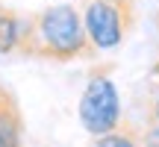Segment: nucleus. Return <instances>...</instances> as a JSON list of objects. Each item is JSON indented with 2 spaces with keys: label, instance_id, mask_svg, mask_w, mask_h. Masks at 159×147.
I'll return each mask as SVG.
<instances>
[{
  "label": "nucleus",
  "instance_id": "nucleus-2",
  "mask_svg": "<svg viewBox=\"0 0 159 147\" xmlns=\"http://www.w3.org/2000/svg\"><path fill=\"white\" fill-rule=\"evenodd\" d=\"M77 112H80L83 130L89 132V136H94V138L118 130V124H121V97H118L115 82L103 71H97V74L89 77Z\"/></svg>",
  "mask_w": 159,
  "mask_h": 147
},
{
  "label": "nucleus",
  "instance_id": "nucleus-8",
  "mask_svg": "<svg viewBox=\"0 0 159 147\" xmlns=\"http://www.w3.org/2000/svg\"><path fill=\"white\" fill-rule=\"evenodd\" d=\"M150 124H159V97L153 100V106H150Z\"/></svg>",
  "mask_w": 159,
  "mask_h": 147
},
{
  "label": "nucleus",
  "instance_id": "nucleus-5",
  "mask_svg": "<svg viewBox=\"0 0 159 147\" xmlns=\"http://www.w3.org/2000/svg\"><path fill=\"white\" fill-rule=\"evenodd\" d=\"M24 27H27V15L0 6V53H18Z\"/></svg>",
  "mask_w": 159,
  "mask_h": 147
},
{
  "label": "nucleus",
  "instance_id": "nucleus-1",
  "mask_svg": "<svg viewBox=\"0 0 159 147\" xmlns=\"http://www.w3.org/2000/svg\"><path fill=\"white\" fill-rule=\"evenodd\" d=\"M18 56L27 59H50V62H74L94 59L97 47L85 33L83 15L71 3H56L41 12L27 15Z\"/></svg>",
  "mask_w": 159,
  "mask_h": 147
},
{
  "label": "nucleus",
  "instance_id": "nucleus-7",
  "mask_svg": "<svg viewBox=\"0 0 159 147\" xmlns=\"http://www.w3.org/2000/svg\"><path fill=\"white\" fill-rule=\"evenodd\" d=\"M142 147H159V124H150L142 132Z\"/></svg>",
  "mask_w": 159,
  "mask_h": 147
},
{
  "label": "nucleus",
  "instance_id": "nucleus-6",
  "mask_svg": "<svg viewBox=\"0 0 159 147\" xmlns=\"http://www.w3.org/2000/svg\"><path fill=\"white\" fill-rule=\"evenodd\" d=\"M91 147H142V132L121 127V130H112L106 136H97Z\"/></svg>",
  "mask_w": 159,
  "mask_h": 147
},
{
  "label": "nucleus",
  "instance_id": "nucleus-9",
  "mask_svg": "<svg viewBox=\"0 0 159 147\" xmlns=\"http://www.w3.org/2000/svg\"><path fill=\"white\" fill-rule=\"evenodd\" d=\"M118 3H130V6H133V3H136V0H118Z\"/></svg>",
  "mask_w": 159,
  "mask_h": 147
},
{
  "label": "nucleus",
  "instance_id": "nucleus-4",
  "mask_svg": "<svg viewBox=\"0 0 159 147\" xmlns=\"http://www.w3.org/2000/svg\"><path fill=\"white\" fill-rule=\"evenodd\" d=\"M0 147H24V115L6 85H0Z\"/></svg>",
  "mask_w": 159,
  "mask_h": 147
},
{
  "label": "nucleus",
  "instance_id": "nucleus-3",
  "mask_svg": "<svg viewBox=\"0 0 159 147\" xmlns=\"http://www.w3.org/2000/svg\"><path fill=\"white\" fill-rule=\"evenodd\" d=\"M83 24L91 44L100 53L124 41V35L136 24V12L130 3H118V0H89L83 9Z\"/></svg>",
  "mask_w": 159,
  "mask_h": 147
}]
</instances>
